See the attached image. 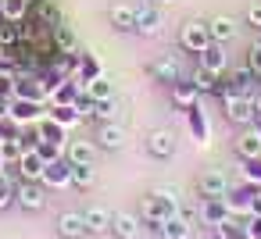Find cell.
<instances>
[{"instance_id": "7", "label": "cell", "mask_w": 261, "mask_h": 239, "mask_svg": "<svg viewBox=\"0 0 261 239\" xmlns=\"http://www.w3.org/2000/svg\"><path fill=\"white\" fill-rule=\"evenodd\" d=\"M58 235H65V239H83V235H86V218H83V211H65V214L58 218Z\"/></svg>"}, {"instance_id": "24", "label": "cell", "mask_w": 261, "mask_h": 239, "mask_svg": "<svg viewBox=\"0 0 261 239\" xmlns=\"http://www.w3.org/2000/svg\"><path fill=\"white\" fill-rule=\"evenodd\" d=\"M29 4H33V0H0V8H4V22H22L29 15Z\"/></svg>"}, {"instance_id": "28", "label": "cell", "mask_w": 261, "mask_h": 239, "mask_svg": "<svg viewBox=\"0 0 261 239\" xmlns=\"http://www.w3.org/2000/svg\"><path fill=\"white\" fill-rule=\"evenodd\" d=\"M93 178H97L93 164H72V186L86 189V186H93Z\"/></svg>"}, {"instance_id": "13", "label": "cell", "mask_w": 261, "mask_h": 239, "mask_svg": "<svg viewBox=\"0 0 261 239\" xmlns=\"http://www.w3.org/2000/svg\"><path fill=\"white\" fill-rule=\"evenodd\" d=\"M111 232H115V239H136L140 235V218L129 214V211H118L115 221H111Z\"/></svg>"}, {"instance_id": "27", "label": "cell", "mask_w": 261, "mask_h": 239, "mask_svg": "<svg viewBox=\"0 0 261 239\" xmlns=\"http://www.w3.org/2000/svg\"><path fill=\"white\" fill-rule=\"evenodd\" d=\"M190 132L197 136V143H200V146L207 143V122H204L200 107H190Z\"/></svg>"}, {"instance_id": "18", "label": "cell", "mask_w": 261, "mask_h": 239, "mask_svg": "<svg viewBox=\"0 0 261 239\" xmlns=\"http://www.w3.org/2000/svg\"><path fill=\"white\" fill-rule=\"evenodd\" d=\"M150 75H154L158 82H168V86H175V82H179V61H172V57H161V61H154V65H150Z\"/></svg>"}, {"instance_id": "8", "label": "cell", "mask_w": 261, "mask_h": 239, "mask_svg": "<svg viewBox=\"0 0 261 239\" xmlns=\"http://www.w3.org/2000/svg\"><path fill=\"white\" fill-rule=\"evenodd\" d=\"M158 235H161V239H190V235H193V225H190L186 214H172L168 221H161Z\"/></svg>"}, {"instance_id": "20", "label": "cell", "mask_w": 261, "mask_h": 239, "mask_svg": "<svg viewBox=\"0 0 261 239\" xmlns=\"http://www.w3.org/2000/svg\"><path fill=\"white\" fill-rule=\"evenodd\" d=\"M93 157H97V146L93 143H86V139L68 143V164H93Z\"/></svg>"}, {"instance_id": "4", "label": "cell", "mask_w": 261, "mask_h": 239, "mask_svg": "<svg viewBox=\"0 0 261 239\" xmlns=\"http://www.w3.org/2000/svg\"><path fill=\"white\" fill-rule=\"evenodd\" d=\"M172 214H179V211H175L172 203H165L161 196H154V193H150V196L143 200V218H140V221H147V225L158 232V228H161V221H168Z\"/></svg>"}, {"instance_id": "12", "label": "cell", "mask_w": 261, "mask_h": 239, "mask_svg": "<svg viewBox=\"0 0 261 239\" xmlns=\"http://www.w3.org/2000/svg\"><path fill=\"white\" fill-rule=\"evenodd\" d=\"M40 182H47V186H72V164L68 161H50L47 168H43V178Z\"/></svg>"}, {"instance_id": "22", "label": "cell", "mask_w": 261, "mask_h": 239, "mask_svg": "<svg viewBox=\"0 0 261 239\" xmlns=\"http://www.w3.org/2000/svg\"><path fill=\"white\" fill-rule=\"evenodd\" d=\"M236 150H240V157H247V161H261V136H257V132H243V136L236 139Z\"/></svg>"}, {"instance_id": "14", "label": "cell", "mask_w": 261, "mask_h": 239, "mask_svg": "<svg viewBox=\"0 0 261 239\" xmlns=\"http://www.w3.org/2000/svg\"><path fill=\"white\" fill-rule=\"evenodd\" d=\"M100 146L104 150H122L125 143H129V132L122 129V125H115V122H104V129H100Z\"/></svg>"}, {"instance_id": "34", "label": "cell", "mask_w": 261, "mask_h": 239, "mask_svg": "<svg viewBox=\"0 0 261 239\" xmlns=\"http://www.w3.org/2000/svg\"><path fill=\"white\" fill-rule=\"evenodd\" d=\"M15 22H8V25H0V47H11L15 40H18V29H11Z\"/></svg>"}, {"instance_id": "25", "label": "cell", "mask_w": 261, "mask_h": 239, "mask_svg": "<svg viewBox=\"0 0 261 239\" xmlns=\"http://www.w3.org/2000/svg\"><path fill=\"white\" fill-rule=\"evenodd\" d=\"M215 235L218 239H247V225H240L236 218H225L222 225H215Z\"/></svg>"}, {"instance_id": "37", "label": "cell", "mask_w": 261, "mask_h": 239, "mask_svg": "<svg viewBox=\"0 0 261 239\" xmlns=\"http://www.w3.org/2000/svg\"><path fill=\"white\" fill-rule=\"evenodd\" d=\"M250 68L261 75V43H254V47H250Z\"/></svg>"}, {"instance_id": "11", "label": "cell", "mask_w": 261, "mask_h": 239, "mask_svg": "<svg viewBox=\"0 0 261 239\" xmlns=\"http://www.w3.org/2000/svg\"><path fill=\"white\" fill-rule=\"evenodd\" d=\"M18 168H22V178H33V182H40V178H43V168H47V161L40 157V150H22V157H18Z\"/></svg>"}, {"instance_id": "39", "label": "cell", "mask_w": 261, "mask_h": 239, "mask_svg": "<svg viewBox=\"0 0 261 239\" xmlns=\"http://www.w3.org/2000/svg\"><path fill=\"white\" fill-rule=\"evenodd\" d=\"M158 4H175V0H158Z\"/></svg>"}, {"instance_id": "32", "label": "cell", "mask_w": 261, "mask_h": 239, "mask_svg": "<svg viewBox=\"0 0 261 239\" xmlns=\"http://www.w3.org/2000/svg\"><path fill=\"white\" fill-rule=\"evenodd\" d=\"M115 114H118V107H115L111 100H97V104H93V118H100V122H111Z\"/></svg>"}, {"instance_id": "29", "label": "cell", "mask_w": 261, "mask_h": 239, "mask_svg": "<svg viewBox=\"0 0 261 239\" xmlns=\"http://www.w3.org/2000/svg\"><path fill=\"white\" fill-rule=\"evenodd\" d=\"M40 139H47V143H61V146H65V129L54 125V122H40Z\"/></svg>"}, {"instance_id": "17", "label": "cell", "mask_w": 261, "mask_h": 239, "mask_svg": "<svg viewBox=\"0 0 261 239\" xmlns=\"http://www.w3.org/2000/svg\"><path fill=\"white\" fill-rule=\"evenodd\" d=\"M147 146H150L154 157H172V154H175V136H172L168 129H158V132H150Z\"/></svg>"}, {"instance_id": "26", "label": "cell", "mask_w": 261, "mask_h": 239, "mask_svg": "<svg viewBox=\"0 0 261 239\" xmlns=\"http://www.w3.org/2000/svg\"><path fill=\"white\" fill-rule=\"evenodd\" d=\"M193 86H197L200 93H218V89H222V86H218V75L207 72V68H197V72H193Z\"/></svg>"}, {"instance_id": "16", "label": "cell", "mask_w": 261, "mask_h": 239, "mask_svg": "<svg viewBox=\"0 0 261 239\" xmlns=\"http://www.w3.org/2000/svg\"><path fill=\"white\" fill-rule=\"evenodd\" d=\"M200 68H207V72H215V75H222V72L229 68V57H225L222 43H211V47L200 54Z\"/></svg>"}, {"instance_id": "33", "label": "cell", "mask_w": 261, "mask_h": 239, "mask_svg": "<svg viewBox=\"0 0 261 239\" xmlns=\"http://www.w3.org/2000/svg\"><path fill=\"white\" fill-rule=\"evenodd\" d=\"M154 196H161L165 203H172V207L179 211V193H175V189H168V186H158V189H154Z\"/></svg>"}, {"instance_id": "23", "label": "cell", "mask_w": 261, "mask_h": 239, "mask_svg": "<svg viewBox=\"0 0 261 239\" xmlns=\"http://www.w3.org/2000/svg\"><path fill=\"white\" fill-rule=\"evenodd\" d=\"M86 97H90V100H111V97H115V86H111V79H108V75H97V79H90V82H86Z\"/></svg>"}, {"instance_id": "15", "label": "cell", "mask_w": 261, "mask_h": 239, "mask_svg": "<svg viewBox=\"0 0 261 239\" xmlns=\"http://www.w3.org/2000/svg\"><path fill=\"white\" fill-rule=\"evenodd\" d=\"M207 29H211V40H215V43H232V40H236V22H232L229 15L211 18Z\"/></svg>"}, {"instance_id": "9", "label": "cell", "mask_w": 261, "mask_h": 239, "mask_svg": "<svg viewBox=\"0 0 261 239\" xmlns=\"http://www.w3.org/2000/svg\"><path fill=\"white\" fill-rule=\"evenodd\" d=\"M108 18L118 33H136V4H115L108 11Z\"/></svg>"}, {"instance_id": "36", "label": "cell", "mask_w": 261, "mask_h": 239, "mask_svg": "<svg viewBox=\"0 0 261 239\" xmlns=\"http://www.w3.org/2000/svg\"><path fill=\"white\" fill-rule=\"evenodd\" d=\"M247 25L261 29V4H250V8H247Z\"/></svg>"}, {"instance_id": "31", "label": "cell", "mask_w": 261, "mask_h": 239, "mask_svg": "<svg viewBox=\"0 0 261 239\" xmlns=\"http://www.w3.org/2000/svg\"><path fill=\"white\" fill-rule=\"evenodd\" d=\"M54 40L61 43V50H65V54H72V50H75V36H72V29H68V25H61V22H58V29H54Z\"/></svg>"}, {"instance_id": "6", "label": "cell", "mask_w": 261, "mask_h": 239, "mask_svg": "<svg viewBox=\"0 0 261 239\" xmlns=\"http://www.w3.org/2000/svg\"><path fill=\"white\" fill-rule=\"evenodd\" d=\"M161 11L158 8H150V4H136V33H143V36H158L161 33Z\"/></svg>"}, {"instance_id": "3", "label": "cell", "mask_w": 261, "mask_h": 239, "mask_svg": "<svg viewBox=\"0 0 261 239\" xmlns=\"http://www.w3.org/2000/svg\"><path fill=\"white\" fill-rule=\"evenodd\" d=\"M15 200L25 207V211H40L43 203H47V189H43V182H33V178H22L18 186H15Z\"/></svg>"}, {"instance_id": "30", "label": "cell", "mask_w": 261, "mask_h": 239, "mask_svg": "<svg viewBox=\"0 0 261 239\" xmlns=\"http://www.w3.org/2000/svg\"><path fill=\"white\" fill-rule=\"evenodd\" d=\"M8 203H15V182L4 175V168H0V211H4Z\"/></svg>"}, {"instance_id": "21", "label": "cell", "mask_w": 261, "mask_h": 239, "mask_svg": "<svg viewBox=\"0 0 261 239\" xmlns=\"http://www.w3.org/2000/svg\"><path fill=\"white\" fill-rule=\"evenodd\" d=\"M200 214H204L207 225H222V221L229 218V200H204Z\"/></svg>"}, {"instance_id": "38", "label": "cell", "mask_w": 261, "mask_h": 239, "mask_svg": "<svg viewBox=\"0 0 261 239\" xmlns=\"http://www.w3.org/2000/svg\"><path fill=\"white\" fill-rule=\"evenodd\" d=\"M254 100V111H261V97H250Z\"/></svg>"}, {"instance_id": "10", "label": "cell", "mask_w": 261, "mask_h": 239, "mask_svg": "<svg viewBox=\"0 0 261 239\" xmlns=\"http://www.w3.org/2000/svg\"><path fill=\"white\" fill-rule=\"evenodd\" d=\"M83 218H86V232H111V221H115V211H108V207H86L83 211Z\"/></svg>"}, {"instance_id": "40", "label": "cell", "mask_w": 261, "mask_h": 239, "mask_svg": "<svg viewBox=\"0 0 261 239\" xmlns=\"http://www.w3.org/2000/svg\"><path fill=\"white\" fill-rule=\"evenodd\" d=\"M0 18H4V8H0Z\"/></svg>"}, {"instance_id": "35", "label": "cell", "mask_w": 261, "mask_h": 239, "mask_svg": "<svg viewBox=\"0 0 261 239\" xmlns=\"http://www.w3.org/2000/svg\"><path fill=\"white\" fill-rule=\"evenodd\" d=\"M97 75H100V65H97V57H86V61H83V79L90 82V79H97Z\"/></svg>"}, {"instance_id": "19", "label": "cell", "mask_w": 261, "mask_h": 239, "mask_svg": "<svg viewBox=\"0 0 261 239\" xmlns=\"http://www.w3.org/2000/svg\"><path fill=\"white\" fill-rule=\"evenodd\" d=\"M197 97H200V89L193 86V79H190V82H175V86H172V100H175L182 111L197 107Z\"/></svg>"}, {"instance_id": "5", "label": "cell", "mask_w": 261, "mask_h": 239, "mask_svg": "<svg viewBox=\"0 0 261 239\" xmlns=\"http://www.w3.org/2000/svg\"><path fill=\"white\" fill-rule=\"evenodd\" d=\"M197 193H200V200H225L229 196V178L222 171H207V175H200Z\"/></svg>"}, {"instance_id": "2", "label": "cell", "mask_w": 261, "mask_h": 239, "mask_svg": "<svg viewBox=\"0 0 261 239\" xmlns=\"http://www.w3.org/2000/svg\"><path fill=\"white\" fill-rule=\"evenodd\" d=\"M179 43H182L190 54H204V50H207L215 40H211V29H207V22H197V18H193V22H186V25H182V36H179Z\"/></svg>"}, {"instance_id": "1", "label": "cell", "mask_w": 261, "mask_h": 239, "mask_svg": "<svg viewBox=\"0 0 261 239\" xmlns=\"http://www.w3.org/2000/svg\"><path fill=\"white\" fill-rule=\"evenodd\" d=\"M222 93V104H225V118L236 122V125H250L254 122V100L247 93H232V89H218Z\"/></svg>"}]
</instances>
